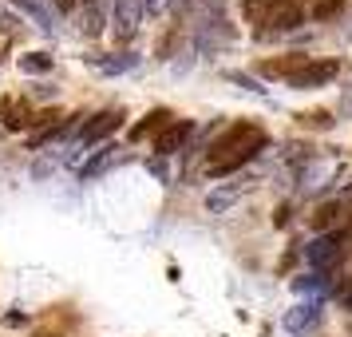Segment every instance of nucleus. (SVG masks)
<instances>
[{
  "label": "nucleus",
  "instance_id": "obj_10",
  "mask_svg": "<svg viewBox=\"0 0 352 337\" xmlns=\"http://www.w3.org/2000/svg\"><path fill=\"white\" fill-rule=\"evenodd\" d=\"M0 115H4V127L8 131L32 127V112H28L24 103H16V99H4V103H0Z\"/></svg>",
  "mask_w": 352,
  "mask_h": 337
},
{
  "label": "nucleus",
  "instance_id": "obj_16",
  "mask_svg": "<svg viewBox=\"0 0 352 337\" xmlns=\"http://www.w3.org/2000/svg\"><path fill=\"white\" fill-rule=\"evenodd\" d=\"M20 68H24V72H52V56L32 52V56H24V60H20Z\"/></svg>",
  "mask_w": 352,
  "mask_h": 337
},
{
  "label": "nucleus",
  "instance_id": "obj_4",
  "mask_svg": "<svg viewBox=\"0 0 352 337\" xmlns=\"http://www.w3.org/2000/svg\"><path fill=\"white\" fill-rule=\"evenodd\" d=\"M190 135H194L190 119H175L170 127H162L159 135H155V155H175V151H182Z\"/></svg>",
  "mask_w": 352,
  "mask_h": 337
},
{
  "label": "nucleus",
  "instance_id": "obj_2",
  "mask_svg": "<svg viewBox=\"0 0 352 337\" xmlns=\"http://www.w3.org/2000/svg\"><path fill=\"white\" fill-rule=\"evenodd\" d=\"M336 72H340L336 60H309V64L297 68L285 83H289V88H297V92H309V88H320V83L336 80Z\"/></svg>",
  "mask_w": 352,
  "mask_h": 337
},
{
  "label": "nucleus",
  "instance_id": "obj_20",
  "mask_svg": "<svg viewBox=\"0 0 352 337\" xmlns=\"http://www.w3.org/2000/svg\"><path fill=\"white\" fill-rule=\"evenodd\" d=\"M52 4H56L60 12H72V8H76V0H52Z\"/></svg>",
  "mask_w": 352,
  "mask_h": 337
},
{
  "label": "nucleus",
  "instance_id": "obj_19",
  "mask_svg": "<svg viewBox=\"0 0 352 337\" xmlns=\"http://www.w3.org/2000/svg\"><path fill=\"white\" fill-rule=\"evenodd\" d=\"M273 223H277V226H285V223H289V210H285V207H277V214H273Z\"/></svg>",
  "mask_w": 352,
  "mask_h": 337
},
{
  "label": "nucleus",
  "instance_id": "obj_9",
  "mask_svg": "<svg viewBox=\"0 0 352 337\" xmlns=\"http://www.w3.org/2000/svg\"><path fill=\"white\" fill-rule=\"evenodd\" d=\"M170 123H175V119H170V112H166V108H155V112L143 115V123H135V127H131V139H143V135H151V131L159 135V131L170 127Z\"/></svg>",
  "mask_w": 352,
  "mask_h": 337
},
{
  "label": "nucleus",
  "instance_id": "obj_17",
  "mask_svg": "<svg viewBox=\"0 0 352 337\" xmlns=\"http://www.w3.org/2000/svg\"><path fill=\"white\" fill-rule=\"evenodd\" d=\"M301 123H305V127H317V131H329V127H333V115H329V112H305Z\"/></svg>",
  "mask_w": 352,
  "mask_h": 337
},
{
  "label": "nucleus",
  "instance_id": "obj_3",
  "mask_svg": "<svg viewBox=\"0 0 352 337\" xmlns=\"http://www.w3.org/2000/svg\"><path fill=\"white\" fill-rule=\"evenodd\" d=\"M123 127V112H115V108H107V112H99L87 119V127H83V147L99 143V139H107V135H115V131Z\"/></svg>",
  "mask_w": 352,
  "mask_h": 337
},
{
  "label": "nucleus",
  "instance_id": "obj_14",
  "mask_svg": "<svg viewBox=\"0 0 352 337\" xmlns=\"http://www.w3.org/2000/svg\"><path fill=\"white\" fill-rule=\"evenodd\" d=\"M238 194H241V187H226V191H214V194L206 198V210H214V214H222V210L230 207V203H234Z\"/></svg>",
  "mask_w": 352,
  "mask_h": 337
},
{
  "label": "nucleus",
  "instance_id": "obj_7",
  "mask_svg": "<svg viewBox=\"0 0 352 337\" xmlns=\"http://www.w3.org/2000/svg\"><path fill=\"white\" fill-rule=\"evenodd\" d=\"M317 318H320L317 305H293L285 314V329L289 334H309V329L317 325Z\"/></svg>",
  "mask_w": 352,
  "mask_h": 337
},
{
  "label": "nucleus",
  "instance_id": "obj_12",
  "mask_svg": "<svg viewBox=\"0 0 352 337\" xmlns=\"http://www.w3.org/2000/svg\"><path fill=\"white\" fill-rule=\"evenodd\" d=\"M281 4H289V0H245V12L254 20H270V12H277Z\"/></svg>",
  "mask_w": 352,
  "mask_h": 337
},
{
  "label": "nucleus",
  "instance_id": "obj_21",
  "mask_svg": "<svg viewBox=\"0 0 352 337\" xmlns=\"http://www.w3.org/2000/svg\"><path fill=\"white\" fill-rule=\"evenodd\" d=\"M143 8H162V0H143Z\"/></svg>",
  "mask_w": 352,
  "mask_h": 337
},
{
  "label": "nucleus",
  "instance_id": "obj_15",
  "mask_svg": "<svg viewBox=\"0 0 352 337\" xmlns=\"http://www.w3.org/2000/svg\"><path fill=\"white\" fill-rule=\"evenodd\" d=\"M336 214H340V203H324V207H317V214H313V230H329V226L336 223Z\"/></svg>",
  "mask_w": 352,
  "mask_h": 337
},
{
  "label": "nucleus",
  "instance_id": "obj_18",
  "mask_svg": "<svg viewBox=\"0 0 352 337\" xmlns=\"http://www.w3.org/2000/svg\"><path fill=\"white\" fill-rule=\"evenodd\" d=\"M340 302L352 309V278H349V286H340Z\"/></svg>",
  "mask_w": 352,
  "mask_h": 337
},
{
  "label": "nucleus",
  "instance_id": "obj_11",
  "mask_svg": "<svg viewBox=\"0 0 352 337\" xmlns=\"http://www.w3.org/2000/svg\"><path fill=\"white\" fill-rule=\"evenodd\" d=\"M135 64H139V56H131V52H123V56H111V60H96V68H99V72H107V76L131 72Z\"/></svg>",
  "mask_w": 352,
  "mask_h": 337
},
{
  "label": "nucleus",
  "instance_id": "obj_6",
  "mask_svg": "<svg viewBox=\"0 0 352 337\" xmlns=\"http://www.w3.org/2000/svg\"><path fill=\"white\" fill-rule=\"evenodd\" d=\"M143 17V0H115V24H119V40H127L139 28Z\"/></svg>",
  "mask_w": 352,
  "mask_h": 337
},
{
  "label": "nucleus",
  "instance_id": "obj_8",
  "mask_svg": "<svg viewBox=\"0 0 352 337\" xmlns=\"http://www.w3.org/2000/svg\"><path fill=\"white\" fill-rule=\"evenodd\" d=\"M336 254H340V234H320V238L309 246V262H313V266H329Z\"/></svg>",
  "mask_w": 352,
  "mask_h": 337
},
{
  "label": "nucleus",
  "instance_id": "obj_1",
  "mask_svg": "<svg viewBox=\"0 0 352 337\" xmlns=\"http://www.w3.org/2000/svg\"><path fill=\"white\" fill-rule=\"evenodd\" d=\"M261 147H265V131L257 127V123H250V119L226 127L222 135L210 143V175H230V171L245 167Z\"/></svg>",
  "mask_w": 352,
  "mask_h": 337
},
{
  "label": "nucleus",
  "instance_id": "obj_5",
  "mask_svg": "<svg viewBox=\"0 0 352 337\" xmlns=\"http://www.w3.org/2000/svg\"><path fill=\"white\" fill-rule=\"evenodd\" d=\"M301 20H305V8L297 4V0H289V4H281V8H277V12H270V20H265V24H270V36H277V32H293Z\"/></svg>",
  "mask_w": 352,
  "mask_h": 337
},
{
  "label": "nucleus",
  "instance_id": "obj_13",
  "mask_svg": "<svg viewBox=\"0 0 352 337\" xmlns=\"http://www.w3.org/2000/svg\"><path fill=\"white\" fill-rule=\"evenodd\" d=\"M349 0H313V20H333L344 12Z\"/></svg>",
  "mask_w": 352,
  "mask_h": 337
}]
</instances>
